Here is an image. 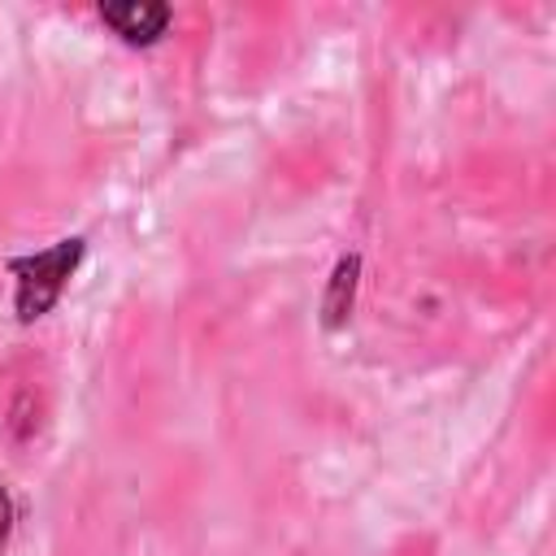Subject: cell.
Returning <instances> with one entry per match:
<instances>
[{"label":"cell","instance_id":"3957f363","mask_svg":"<svg viewBox=\"0 0 556 556\" xmlns=\"http://www.w3.org/2000/svg\"><path fill=\"white\" fill-rule=\"evenodd\" d=\"M352 282H356V256L339 261V269H334L330 300H326V321H330V326L343 321V313H348V304H352Z\"/></svg>","mask_w":556,"mask_h":556},{"label":"cell","instance_id":"6da1fadb","mask_svg":"<svg viewBox=\"0 0 556 556\" xmlns=\"http://www.w3.org/2000/svg\"><path fill=\"white\" fill-rule=\"evenodd\" d=\"M78 261H83V239H61L48 252L9 261V269L17 278V317L22 321L43 317L56 304V295H61V287H65V278L74 274Z\"/></svg>","mask_w":556,"mask_h":556},{"label":"cell","instance_id":"7a4b0ae2","mask_svg":"<svg viewBox=\"0 0 556 556\" xmlns=\"http://www.w3.org/2000/svg\"><path fill=\"white\" fill-rule=\"evenodd\" d=\"M100 17L126 43H152L169 26V4H156V0H113V4H100Z\"/></svg>","mask_w":556,"mask_h":556},{"label":"cell","instance_id":"277c9868","mask_svg":"<svg viewBox=\"0 0 556 556\" xmlns=\"http://www.w3.org/2000/svg\"><path fill=\"white\" fill-rule=\"evenodd\" d=\"M9 517H13V508H9V495L0 491V543H4V534H9Z\"/></svg>","mask_w":556,"mask_h":556}]
</instances>
